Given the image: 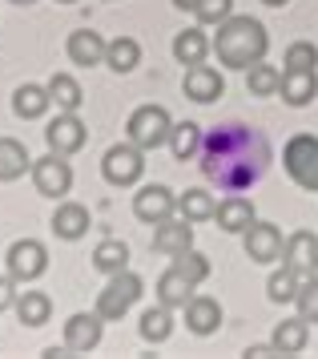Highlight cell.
<instances>
[{
	"instance_id": "d6a6232c",
	"label": "cell",
	"mask_w": 318,
	"mask_h": 359,
	"mask_svg": "<svg viewBox=\"0 0 318 359\" xmlns=\"http://www.w3.org/2000/svg\"><path fill=\"white\" fill-rule=\"evenodd\" d=\"M246 85H250L254 97H270V93L282 89V73H278L274 65H262V61H258V65H250V81Z\"/></svg>"
},
{
	"instance_id": "7bdbcfd3",
	"label": "cell",
	"mask_w": 318,
	"mask_h": 359,
	"mask_svg": "<svg viewBox=\"0 0 318 359\" xmlns=\"http://www.w3.org/2000/svg\"><path fill=\"white\" fill-rule=\"evenodd\" d=\"M61 4H73V0H61Z\"/></svg>"
},
{
	"instance_id": "f546056e",
	"label": "cell",
	"mask_w": 318,
	"mask_h": 359,
	"mask_svg": "<svg viewBox=\"0 0 318 359\" xmlns=\"http://www.w3.org/2000/svg\"><path fill=\"white\" fill-rule=\"evenodd\" d=\"M303 347H306V319H286V323H278V331H274V351L294 355V351H303Z\"/></svg>"
},
{
	"instance_id": "30bf717a",
	"label": "cell",
	"mask_w": 318,
	"mask_h": 359,
	"mask_svg": "<svg viewBox=\"0 0 318 359\" xmlns=\"http://www.w3.org/2000/svg\"><path fill=\"white\" fill-rule=\"evenodd\" d=\"M101 331H105V319L101 315H73L69 323H64V347L69 351H93L97 343H101Z\"/></svg>"
},
{
	"instance_id": "52a82bcc",
	"label": "cell",
	"mask_w": 318,
	"mask_h": 359,
	"mask_svg": "<svg viewBox=\"0 0 318 359\" xmlns=\"http://www.w3.org/2000/svg\"><path fill=\"white\" fill-rule=\"evenodd\" d=\"M32 182H36V190H41L45 198L69 194L73 170H69V162H64V154H53V149H48L41 162H32Z\"/></svg>"
},
{
	"instance_id": "484cf974",
	"label": "cell",
	"mask_w": 318,
	"mask_h": 359,
	"mask_svg": "<svg viewBox=\"0 0 318 359\" xmlns=\"http://www.w3.org/2000/svg\"><path fill=\"white\" fill-rule=\"evenodd\" d=\"M48 97L61 105V114H77L85 93H81V85L69 77V73H53V81H48Z\"/></svg>"
},
{
	"instance_id": "83f0119b",
	"label": "cell",
	"mask_w": 318,
	"mask_h": 359,
	"mask_svg": "<svg viewBox=\"0 0 318 359\" xmlns=\"http://www.w3.org/2000/svg\"><path fill=\"white\" fill-rule=\"evenodd\" d=\"M314 73H294V69H286L282 73V97L290 101V105H306V101L314 97Z\"/></svg>"
},
{
	"instance_id": "8d00e7d4",
	"label": "cell",
	"mask_w": 318,
	"mask_h": 359,
	"mask_svg": "<svg viewBox=\"0 0 318 359\" xmlns=\"http://www.w3.org/2000/svg\"><path fill=\"white\" fill-rule=\"evenodd\" d=\"M198 20L202 25H222V20H230V13H234V0H198Z\"/></svg>"
},
{
	"instance_id": "9a60e30c",
	"label": "cell",
	"mask_w": 318,
	"mask_h": 359,
	"mask_svg": "<svg viewBox=\"0 0 318 359\" xmlns=\"http://www.w3.org/2000/svg\"><path fill=\"white\" fill-rule=\"evenodd\" d=\"M53 230H57V238H85L89 234V210L81 206V202H61L57 214H53Z\"/></svg>"
},
{
	"instance_id": "44dd1931",
	"label": "cell",
	"mask_w": 318,
	"mask_h": 359,
	"mask_svg": "<svg viewBox=\"0 0 318 359\" xmlns=\"http://www.w3.org/2000/svg\"><path fill=\"white\" fill-rule=\"evenodd\" d=\"M48 105H53V97H48V89H41V85H20V89L13 93V114L25 117V121L45 117Z\"/></svg>"
},
{
	"instance_id": "1f68e13d",
	"label": "cell",
	"mask_w": 318,
	"mask_h": 359,
	"mask_svg": "<svg viewBox=\"0 0 318 359\" xmlns=\"http://www.w3.org/2000/svg\"><path fill=\"white\" fill-rule=\"evenodd\" d=\"M170 146H174L177 162H186V158H193V154L202 149V130H198L193 121H181V126H174V133H170Z\"/></svg>"
},
{
	"instance_id": "277c9868",
	"label": "cell",
	"mask_w": 318,
	"mask_h": 359,
	"mask_svg": "<svg viewBox=\"0 0 318 359\" xmlns=\"http://www.w3.org/2000/svg\"><path fill=\"white\" fill-rule=\"evenodd\" d=\"M170 133H174V126H170V114L161 105H141L129 117V142L141 149H158L161 142H170Z\"/></svg>"
},
{
	"instance_id": "4316f807",
	"label": "cell",
	"mask_w": 318,
	"mask_h": 359,
	"mask_svg": "<svg viewBox=\"0 0 318 359\" xmlns=\"http://www.w3.org/2000/svg\"><path fill=\"white\" fill-rule=\"evenodd\" d=\"M206 33L202 29H186V33L174 36V57L181 65H202V57H206Z\"/></svg>"
},
{
	"instance_id": "4dcf8cb0",
	"label": "cell",
	"mask_w": 318,
	"mask_h": 359,
	"mask_svg": "<svg viewBox=\"0 0 318 359\" xmlns=\"http://www.w3.org/2000/svg\"><path fill=\"white\" fill-rule=\"evenodd\" d=\"M170 331H174V319H170V307H165V303H161V307H149L141 315V339L165 343L170 339Z\"/></svg>"
},
{
	"instance_id": "60d3db41",
	"label": "cell",
	"mask_w": 318,
	"mask_h": 359,
	"mask_svg": "<svg viewBox=\"0 0 318 359\" xmlns=\"http://www.w3.org/2000/svg\"><path fill=\"white\" fill-rule=\"evenodd\" d=\"M262 4H270V8H282V4H290V0H262Z\"/></svg>"
},
{
	"instance_id": "7402d4cb",
	"label": "cell",
	"mask_w": 318,
	"mask_h": 359,
	"mask_svg": "<svg viewBox=\"0 0 318 359\" xmlns=\"http://www.w3.org/2000/svg\"><path fill=\"white\" fill-rule=\"evenodd\" d=\"M16 315H20L25 327H41V323H48V315H53V299H48L45 291L16 294Z\"/></svg>"
},
{
	"instance_id": "4fadbf2b",
	"label": "cell",
	"mask_w": 318,
	"mask_h": 359,
	"mask_svg": "<svg viewBox=\"0 0 318 359\" xmlns=\"http://www.w3.org/2000/svg\"><path fill=\"white\" fill-rule=\"evenodd\" d=\"M286 266H294L298 275L314 278L318 271V238L314 234H306V230H298L294 238L286 243Z\"/></svg>"
},
{
	"instance_id": "6da1fadb",
	"label": "cell",
	"mask_w": 318,
	"mask_h": 359,
	"mask_svg": "<svg viewBox=\"0 0 318 359\" xmlns=\"http://www.w3.org/2000/svg\"><path fill=\"white\" fill-rule=\"evenodd\" d=\"M202 174L209 182H218V190L226 194H242L258 182L266 178V170L274 162L270 137L258 130V126H246V121H222L214 130L202 133Z\"/></svg>"
},
{
	"instance_id": "836d02e7",
	"label": "cell",
	"mask_w": 318,
	"mask_h": 359,
	"mask_svg": "<svg viewBox=\"0 0 318 359\" xmlns=\"http://www.w3.org/2000/svg\"><path fill=\"white\" fill-rule=\"evenodd\" d=\"M270 299L274 303L298 299V271H294V266H282L278 275H270Z\"/></svg>"
},
{
	"instance_id": "d4e9b609",
	"label": "cell",
	"mask_w": 318,
	"mask_h": 359,
	"mask_svg": "<svg viewBox=\"0 0 318 359\" xmlns=\"http://www.w3.org/2000/svg\"><path fill=\"white\" fill-rule=\"evenodd\" d=\"M137 61H141V45H137L133 36H117V41H109V49H105V65H109L113 73H129Z\"/></svg>"
},
{
	"instance_id": "3957f363",
	"label": "cell",
	"mask_w": 318,
	"mask_h": 359,
	"mask_svg": "<svg viewBox=\"0 0 318 359\" xmlns=\"http://www.w3.org/2000/svg\"><path fill=\"white\" fill-rule=\"evenodd\" d=\"M137 299H141V278L133 271H117V275H109V287L97 299V315L101 319H121Z\"/></svg>"
},
{
	"instance_id": "e575fe53",
	"label": "cell",
	"mask_w": 318,
	"mask_h": 359,
	"mask_svg": "<svg viewBox=\"0 0 318 359\" xmlns=\"http://www.w3.org/2000/svg\"><path fill=\"white\" fill-rule=\"evenodd\" d=\"M314 65H318V49L310 41H298V45L286 49V69H294V73H314Z\"/></svg>"
},
{
	"instance_id": "7a4b0ae2",
	"label": "cell",
	"mask_w": 318,
	"mask_h": 359,
	"mask_svg": "<svg viewBox=\"0 0 318 359\" xmlns=\"http://www.w3.org/2000/svg\"><path fill=\"white\" fill-rule=\"evenodd\" d=\"M214 53H218V61L230 65V69H250L266 57V29L250 17H230V20L218 25Z\"/></svg>"
},
{
	"instance_id": "ab89813d",
	"label": "cell",
	"mask_w": 318,
	"mask_h": 359,
	"mask_svg": "<svg viewBox=\"0 0 318 359\" xmlns=\"http://www.w3.org/2000/svg\"><path fill=\"white\" fill-rule=\"evenodd\" d=\"M174 4H177V8H190V13L198 8V0H174Z\"/></svg>"
},
{
	"instance_id": "5bb4252c",
	"label": "cell",
	"mask_w": 318,
	"mask_h": 359,
	"mask_svg": "<svg viewBox=\"0 0 318 359\" xmlns=\"http://www.w3.org/2000/svg\"><path fill=\"white\" fill-rule=\"evenodd\" d=\"M105 41H101V33H93V29H77V33L69 36V61L73 65H101L105 61Z\"/></svg>"
},
{
	"instance_id": "8992f818",
	"label": "cell",
	"mask_w": 318,
	"mask_h": 359,
	"mask_svg": "<svg viewBox=\"0 0 318 359\" xmlns=\"http://www.w3.org/2000/svg\"><path fill=\"white\" fill-rule=\"evenodd\" d=\"M8 275L16 278V283H32V278L45 275L48 266V250L45 243H36V238H20V243L8 246Z\"/></svg>"
},
{
	"instance_id": "74e56055",
	"label": "cell",
	"mask_w": 318,
	"mask_h": 359,
	"mask_svg": "<svg viewBox=\"0 0 318 359\" xmlns=\"http://www.w3.org/2000/svg\"><path fill=\"white\" fill-rule=\"evenodd\" d=\"M298 307H303V319H306V323H318V275L306 283L303 291H298Z\"/></svg>"
},
{
	"instance_id": "ba28073f",
	"label": "cell",
	"mask_w": 318,
	"mask_h": 359,
	"mask_svg": "<svg viewBox=\"0 0 318 359\" xmlns=\"http://www.w3.org/2000/svg\"><path fill=\"white\" fill-rule=\"evenodd\" d=\"M141 146H113L109 154H105V162H101V174H105V182H113V186H133V182L141 178Z\"/></svg>"
},
{
	"instance_id": "5b68a950",
	"label": "cell",
	"mask_w": 318,
	"mask_h": 359,
	"mask_svg": "<svg viewBox=\"0 0 318 359\" xmlns=\"http://www.w3.org/2000/svg\"><path fill=\"white\" fill-rule=\"evenodd\" d=\"M286 170H290V178L298 182V186L318 190V137H310V133L290 137V146H286Z\"/></svg>"
},
{
	"instance_id": "7c38bea8",
	"label": "cell",
	"mask_w": 318,
	"mask_h": 359,
	"mask_svg": "<svg viewBox=\"0 0 318 359\" xmlns=\"http://www.w3.org/2000/svg\"><path fill=\"white\" fill-rule=\"evenodd\" d=\"M246 255L254 262H274L278 255H282V234H278V226H270V222H254V226L246 230Z\"/></svg>"
},
{
	"instance_id": "cb8c5ba5",
	"label": "cell",
	"mask_w": 318,
	"mask_h": 359,
	"mask_svg": "<svg viewBox=\"0 0 318 359\" xmlns=\"http://www.w3.org/2000/svg\"><path fill=\"white\" fill-rule=\"evenodd\" d=\"M93 266H97V271H105V275L125 271V266H129V246L121 243V238H105V243H97Z\"/></svg>"
},
{
	"instance_id": "e0dca14e",
	"label": "cell",
	"mask_w": 318,
	"mask_h": 359,
	"mask_svg": "<svg viewBox=\"0 0 318 359\" xmlns=\"http://www.w3.org/2000/svg\"><path fill=\"white\" fill-rule=\"evenodd\" d=\"M222 77L214 73V69L206 65H190V73H186V97L193 101H202V105H209V101H218L222 97Z\"/></svg>"
},
{
	"instance_id": "d590c367",
	"label": "cell",
	"mask_w": 318,
	"mask_h": 359,
	"mask_svg": "<svg viewBox=\"0 0 318 359\" xmlns=\"http://www.w3.org/2000/svg\"><path fill=\"white\" fill-rule=\"evenodd\" d=\"M174 266H177L186 278H190V283H206V275H209L206 255H193V250H181V255H174Z\"/></svg>"
},
{
	"instance_id": "b9f144b4",
	"label": "cell",
	"mask_w": 318,
	"mask_h": 359,
	"mask_svg": "<svg viewBox=\"0 0 318 359\" xmlns=\"http://www.w3.org/2000/svg\"><path fill=\"white\" fill-rule=\"evenodd\" d=\"M13 4H32V0H13Z\"/></svg>"
},
{
	"instance_id": "ac0fdd59",
	"label": "cell",
	"mask_w": 318,
	"mask_h": 359,
	"mask_svg": "<svg viewBox=\"0 0 318 359\" xmlns=\"http://www.w3.org/2000/svg\"><path fill=\"white\" fill-rule=\"evenodd\" d=\"M186 323H190L193 335H209L222 327V307L218 299H190L186 303Z\"/></svg>"
},
{
	"instance_id": "d6986e66",
	"label": "cell",
	"mask_w": 318,
	"mask_h": 359,
	"mask_svg": "<svg viewBox=\"0 0 318 359\" xmlns=\"http://www.w3.org/2000/svg\"><path fill=\"white\" fill-rule=\"evenodd\" d=\"M218 226L222 230H230V234H238V230H250L254 226V206L246 202V198H226V202H218Z\"/></svg>"
},
{
	"instance_id": "603a6c76",
	"label": "cell",
	"mask_w": 318,
	"mask_h": 359,
	"mask_svg": "<svg viewBox=\"0 0 318 359\" xmlns=\"http://www.w3.org/2000/svg\"><path fill=\"white\" fill-rule=\"evenodd\" d=\"M29 149L20 146L16 137H0V182H16L29 170Z\"/></svg>"
},
{
	"instance_id": "ffe728a7",
	"label": "cell",
	"mask_w": 318,
	"mask_h": 359,
	"mask_svg": "<svg viewBox=\"0 0 318 359\" xmlns=\"http://www.w3.org/2000/svg\"><path fill=\"white\" fill-rule=\"evenodd\" d=\"M193 287H198V283H190L177 266H170V271L158 278V299L165 303V307H186V303L193 299Z\"/></svg>"
},
{
	"instance_id": "2e32d148",
	"label": "cell",
	"mask_w": 318,
	"mask_h": 359,
	"mask_svg": "<svg viewBox=\"0 0 318 359\" xmlns=\"http://www.w3.org/2000/svg\"><path fill=\"white\" fill-rule=\"evenodd\" d=\"M193 243V226L190 218L186 222H158V230H153V250H161V255H181V250H190Z\"/></svg>"
},
{
	"instance_id": "8fae6325",
	"label": "cell",
	"mask_w": 318,
	"mask_h": 359,
	"mask_svg": "<svg viewBox=\"0 0 318 359\" xmlns=\"http://www.w3.org/2000/svg\"><path fill=\"white\" fill-rule=\"evenodd\" d=\"M174 206H177V198L165 190V186H145L141 194L133 198V214L141 218V222H165L170 214H174Z\"/></svg>"
},
{
	"instance_id": "f35d334b",
	"label": "cell",
	"mask_w": 318,
	"mask_h": 359,
	"mask_svg": "<svg viewBox=\"0 0 318 359\" xmlns=\"http://www.w3.org/2000/svg\"><path fill=\"white\" fill-rule=\"evenodd\" d=\"M13 283H16L13 275L0 278V311H4V307H16V291H13Z\"/></svg>"
},
{
	"instance_id": "f1b7e54d",
	"label": "cell",
	"mask_w": 318,
	"mask_h": 359,
	"mask_svg": "<svg viewBox=\"0 0 318 359\" xmlns=\"http://www.w3.org/2000/svg\"><path fill=\"white\" fill-rule=\"evenodd\" d=\"M177 206H181V214H186L190 222H206V218L218 214V202H214V194H206V190H186V194L177 198Z\"/></svg>"
},
{
	"instance_id": "9c48e42d",
	"label": "cell",
	"mask_w": 318,
	"mask_h": 359,
	"mask_svg": "<svg viewBox=\"0 0 318 359\" xmlns=\"http://www.w3.org/2000/svg\"><path fill=\"white\" fill-rule=\"evenodd\" d=\"M45 142L53 154H77L81 146H85V126H81L77 114H57V121H48L45 130Z\"/></svg>"
}]
</instances>
